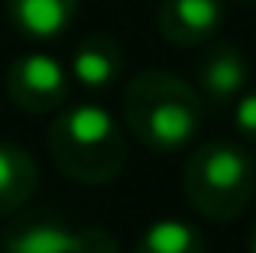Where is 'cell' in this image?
<instances>
[{"label": "cell", "mask_w": 256, "mask_h": 253, "mask_svg": "<svg viewBox=\"0 0 256 253\" xmlns=\"http://www.w3.org/2000/svg\"><path fill=\"white\" fill-rule=\"evenodd\" d=\"M240 4H256V0H240Z\"/></svg>", "instance_id": "5bb4252c"}, {"label": "cell", "mask_w": 256, "mask_h": 253, "mask_svg": "<svg viewBox=\"0 0 256 253\" xmlns=\"http://www.w3.org/2000/svg\"><path fill=\"white\" fill-rule=\"evenodd\" d=\"M72 88V75L49 52H26L6 72V94L30 114H52L62 108Z\"/></svg>", "instance_id": "5b68a950"}, {"label": "cell", "mask_w": 256, "mask_h": 253, "mask_svg": "<svg viewBox=\"0 0 256 253\" xmlns=\"http://www.w3.org/2000/svg\"><path fill=\"white\" fill-rule=\"evenodd\" d=\"M246 250H250V253H256V224L250 228V237H246Z\"/></svg>", "instance_id": "4fadbf2b"}, {"label": "cell", "mask_w": 256, "mask_h": 253, "mask_svg": "<svg viewBox=\"0 0 256 253\" xmlns=\"http://www.w3.org/2000/svg\"><path fill=\"white\" fill-rule=\"evenodd\" d=\"M36 159L16 143H0V214L23 208L36 192Z\"/></svg>", "instance_id": "30bf717a"}, {"label": "cell", "mask_w": 256, "mask_h": 253, "mask_svg": "<svg viewBox=\"0 0 256 253\" xmlns=\"http://www.w3.org/2000/svg\"><path fill=\"white\" fill-rule=\"evenodd\" d=\"M224 0H162L159 4V32L172 46H201L218 36L224 26Z\"/></svg>", "instance_id": "52a82bcc"}, {"label": "cell", "mask_w": 256, "mask_h": 253, "mask_svg": "<svg viewBox=\"0 0 256 253\" xmlns=\"http://www.w3.org/2000/svg\"><path fill=\"white\" fill-rule=\"evenodd\" d=\"M256 188L253 156L240 143L211 140L192 152L185 166V195L208 221H234L246 211Z\"/></svg>", "instance_id": "3957f363"}, {"label": "cell", "mask_w": 256, "mask_h": 253, "mask_svg": "<svg viewBox=\"0 0 256 253\" xmlns=\"http://www.w3.org/2000/svg\"><path fill=\"white\" fill-rule=\"evenodd\" d=\"M124 120L146 150L175 152L198 136L204 104L198 91L178 75L146 68L124 88Z\"/></svg>", "instance_id": "6da1fadb"}, {"label": "cell", "mask_w": 256, "mask_h": 253, "mask_svg": "<svg viewBox=\"0 0 256 253\" xmlns=\"http://www.w3.org/2000/svg\"><path fill=\"white\" fill-rule=\"evenodd\" d=\"M234 126L244 140H256V91H244L234 101Z\"/></svg>", "instance_id": "7c38bea8"}, {"label": "cell", "mask_w": 256, "mask_h": 253, "mask_svg": "<svg viewBox=\"0 0 256 253\" xmlns=\"http://www.w3.org/2000/svg\"><path fill=\"white\" fill-rule=\"evenodd\" d=\"M133 253H208V247L198 228L178 221V218H162L143 230Z\"/></svg>", "instance_id": "8fae6325"}, {"label": "cell", "mask_w": 256, "mask_h": 253, "mask_svg": "<svg viewBox=\"0 0 256 253\" xmlns=\"http://www.w3.org/2000/svg\"><path fill=\"white\" fill-rule=\"evenodd\" d=\"M6 253H120V244L104 228H68L52 214H30L10 224Z\"/></svg>", "instance_id": "277c9868"}, {"label": "cell", "mask_w": 256, "mask_h": 253, "mask_svg": "<svg viewBox=\"0 0 256 253\" xmlns=\"http://www.w3.org/2000/svg\"><path fill=\"white\" fill-rule=\"evenodd\" d=\"M49 152L58 172L82 185H104L126 162V140L110 110L100 104H75L49 126Z\"/></svg>", "instance_id": "7a4b0ae2"}, {"label": "cell", "mask_w": 256, "mask_h": 253, "mask_svg": "<svg viewBox=\"0 0 256 253\" xmlns=\"http://www.w3.org/2000/svg\"><path fill=\"white\" fill-rule=\"evenodd\" d=\"M124 72V49L114 36L94 32L78 42L75 56H72V82H78L84 91H104Z\"/></svg>", "instance_id": "ba28073f"}, {"label": "cell", "mask_w": 256, "mask_h": 253, "mask_svg": "<svg viewBox=\"0 0 256 253\" xmlns=\"http://www.w3.org/2000/svg\"><path fill=\"white\" fill-rule=\"evenodd\" d=\"M10 26L26 39H56L72 26L78 0H4Z\"/></svg>", "instance_id": "9c48e42d"}, {"label": "cell", "mask_w": 256, "mask_h": 253, "mask_svg": "<svg viewBox=\"0 0 256 253\" xmlns=\"http://www.w3.org/2000/svg\"><path fill=\"white\" fill-rule=\"evenodd\" d=\"M194 75H198L201 94H204L211 104L224 108V104H234L246 91L250 62H246V56L240 52V46L211 42L204 52H201L198 65H194Z\"/></svg>", "instance_id": "8992f818"}]
</instances>
